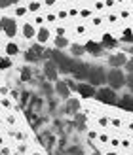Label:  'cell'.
Returning a JSON list of instances; mask_svg holds the SVG:
<instances>
[{"label":"cell","mask_w":133,"mask_h":155,"mask_svg":"<svg viewBox=\"0 0 133 155\" xmlns=\"http://www.w3.org/2000/svg\"><path fill=\"white\" fill-rule=\"evenodd\" d=\"M126 70H128L129 74H133V57L128 59V63H126Z\"/></svg>","instance_id":"d4e9b609"},{"label":"cell","mask_w":133,"mask_h":155,"mask_svg":"<svg viewBox=\"0 0 133 155\" xmlns=\"http://www.w3.org/2000/svg\"><path fill=\"white\" fill-rule=\"evenodd\" d=\"M101 23H103V21H101V17H95V19H93V25H95V27H99Z\"/></svg>","instance_id":"74e56055"},{"label":"cell","mask_w":133,"mask_h":155,"mask_svg":"<svg viewBox=\"0 0 133 155\" xmlns=\"http://www.w3.org/2000/svg\"><path fill=\"white\" fill-rule=\"evenodd\" d=\"M44 21H46V19L42 17V15H36V17H34V25H42Z\"/></svg>","instance_id":"f1b7e54d"},{"label":"cell","mask_w":133,"mask_h":155,"mask_svg":"<svg viewBox=\"0 0 133 155\" xmlns=\"http://www.w3.org/2000/svg\"><path fill=\"white\" fill-rule=\"evenodd\" d=\"M0 104H2L4 108H10L12 104H10V100H8V98H2V102H0Z\"/></svg>","instance_id":"d590c367"},{"label":"cell","mask_w":133,"mask_h":155,"mask_svg":"<svg viewBox=\"0 0 133 155\" xmlns=\"http://www.w3.org/2000/svg\"><path fill=\"white\" fill-rule=\"evenodd\" d=\"M80 108V102L78 100H68V112H76Z\"/></svg>","instance_id":"cb8c5ba5"},{"label":"cell","mask_w":133,"mask_h":155,"mask_svg":"<svg viewBox=\"0 0 133 155\" xmlns=\"http://www.w3.org/2000/svg\"><path fill=\"white\" fill-rule=\"evenodd\" d=\"M126 85L131 89V93H133V74H129L128 78H126Z\"/></svg>","instance_id":"484cf974"},{"label":"cell","mask_w":133,"mask_h":155,"mask_svg":"<svg viewBox=\"0 0 133 155\" xmlns=\"http://www.w3.org/2000/svg\"><path fill=\"white\" fill-rule=\"evenodd\" d=\"M99 140L103 142V144H107V142H110V140H108V136H107V134H101V136H99Z\"/></svg>","instance_id":"e575fe53"},{"label":"cell","mask_w":133,"mask_h":155,"mask_svg":"<svg viewBox=\"0 0 133 155\" xmlns=\"http://www.w3.org/2000/svg\"><path fill=\"white\" fill-rule=\"evenodd\" d=\"M70 53H72V57H82L86 53V48L84 45H78V44H72L70 45Z\"/></svg>","instance_id":"ac0fdd59"},{"label":"cell","mask_w":133,"mask_h":155,"mask_svg":"<svg viewBox=\"0 0 133 155\" xmlns=\"http://www.w3.org/2000/svg\"><path fill=\"white\" fill-rule=\"evenodd\" d=\"M55 19H57V15H53V13H48V15H46V21H48V23H53Z\"/></svg>","instance_id":"83f0119b"},{"label":"cell","mask_w":133,"mask_h":155,"mask_svg":"<svg viewBox=\"0 0 133 155\" xmlns=\"http://www.w3.org/2000/svg\"><path fill=\"white\" fill-rule=\"evenodd\" d=\"M2 32L8 36V38H15L17 36V21L13 17H2Z\"/></svg>","instance_id":"277c9868"},{"label":"cell","mask_w":133,"mask_h":155,"mask_svg":"<svg viewBox=\"0 0 133 155\" xmlns=\"http://www.w3.org/2000/svg\"><path fill=\"white\" fill-rule=\"evenodd\" d=\"M65 17H68V12H65V10H61V12L57 13V19H65Z\"/></svg>","instance_id":"f546056e"},{"label":"cell","mask_w":133,"mask_h":155,"mask_svg":"<svg viewBox=\"0 0 133 155\" xmlns=\"http://www.w3.org/2000/svg\"><path fill=\"white\" fill-rule=\"evenodd\" d=\"M89 64H86V63H80V61H74V64H72V70H70V74H72L76 80H88V76H89Z\"/></svg>","instance_id":"3957f363"},{"label":"cell","mask_w":133,"mask_h":155,"mask_svg":"<svg viewBox=\"0 0 133 155\" xmlns=\"http://www.w3.org/2000/svg\"><path fill=\"white\" fill-rule=\"evenodd\" d=\"M95 97H97L99 102H103V104H116L118 102V100H116V93L108 87H101Z\"/></svg>","instance_id":"5b68a950"},{"label":"cell","mask_w":133,"mask_h":155,"mask_svg":"<svg viewBox=\"0 0 133 155\" xmlns=\"http://www.w3.org/2000/svg\"><path fill=\"white\" fill-rule=\"evenodd\" d=\"M12 68V57H0V70Z\"/></svg>","instance_id":"d6986e66"},{"label":"cell","mask_w":133,"mask_h":155,"mask_svg":"<svg viewBox=\"0 0 133 155\" xmlns=\"http://www.w3.org/2000/svg\"><path fill=\"white\" fill-rule=\"evenodd\" d=\"M0 133H2V129H0Z\"/></svg>","instance_id":"bcb514c9"},{"label":"cell","mask_w":133,"mask_h":155,"mask_svg":"<svg viewBox=\"0 0 133 155\" xmlns=\"http://www.w3.org/2000/svg\"><path fill=\"white\" fill-rule=\"evenodd\" d=\"M76 93H78L82 98H91V97L97 95V91H95V87H93L91 83H78Z\"/></svg>","instance_id":"52a82bcc"},{"label":"cell","mask_w":133,"mask_h":155,"mask_svg":"<svg viewBox=\"0 0 133 155\" xmlns=\"http://www.w3.org/2000/svg\"><path fill=\"white\" fill-rule=\"evenodd\" d=\"M27 8H29L30 13H38V12H40V8H42V4H40V2H30Z\"/></svg>","instance_id":"ffe728a7"},{"label":"cell","mask_w":133,"mask_h":155,"mask_svg":"<svg viewBox=\"0 0 133 155\" xmlns=\"http://www.w3.org/2000/svg\"><path fill=\"white\" fill-rule=\"evenodd\" d=\"M89 15H91L89 10H80V17H89Z\"/></svg>","instance_id":"1f68e13d"},{"label":"cell","mask_w":133,"mask_h":155,"mask_svg":"<svg viewBox=\"0 0 133 155\" xmlns=\"http://www.w3.org/2000/svg\"><path fill=\"white\" fill-rule=\"evenodd\" d=\"M0 95L6 97V95H8V87H0Z\"/></svg>","instance_id":"f35d334b"},{"label":"cell","mask_w":133,"mask_h":155,"mask_svg":"<svg viewBox=\"0 0 133 155\" xmlns=\"http://www.w3.org/2000/svg\"><path fill=\"white\" fill-rule=\"evenodd\" d=\"M78 13H80V12H78L76 8H72V10H68V15H70V17H76Z\"/></svg>","instance_id":"d6a6232c"},{"label":"cell","mask_w":133,"mask_h":155,"mask_svg":"<svg viewBox=\"0 0 133 155\" xmlns=\"http://www.w3.org/2000/svg\"><path fill=\"white\" fill-rule=\"evenodd\" d=\"M55 93L59 97H63V98H68V95H70V87H68V83L67 81H55Z\"/></svg>","instance_id":"4fadbf2b"},{"label":"cell","mask_w":133,"mask_h":155,"mask_svg":"<svg viewBox=\"0 0 133 155\" xmlns=\"http://www.w3.org/2000/svg\"><path fill=\"white\" fill-rule=\"evenodd\" d=\"M27 12H29V8H23V6L15 8V17H25V15H27Z\"/></svg>","instance_id":"44dd1931"},{"label":"cell","mask_w":133,"mask_h":155,"mask_svg":"<svg viewBox=\"0 0 133 155\" xmlns=\"http://www.w3.org/2000/svg\"><path fill=\"white\" fill-rule=\"evenodd\" d=\"M95 10H103V2H97L95 4Z\"/></svg>","instance_id":"60d3db41"},{"label":"cell","mask_w":133,"mask_h":155,"mask_svg":"<svg viewBox=\"0 0 133 155\" xmlns=\"http://www.w3.org/2000/svg\"><path fill=\"white\" fill-rule=\"evenodd\" d=\"M4 51H6V57H15L19 53V45L17 42H8L4 45Z\"/></svg>","instance_id":"9a60e30c"},{"label":"cell","mask_w":133,"mask_h":155,"mask_svg":"<svg viewBox=\"0 0 133 155\" xmlns=\"http://www.w3.org/2000/svg\"><path fill=\"white\" fill-rule=\"evenodd\" d=\"M44 55V49H42V45L38 44V45H33L27 53H25V59H27V63H38V61L42 59Z\"/></svg>","instance_id":"8992f818"},{"label":"cell","mask_w":133,"mask_h":155,"mask_svg":"<svg viewBox=\"0 0 133 155\" xmlns=\"http://www.w3.org/2000/svg\"><path fill=\"white\" fill-rule=\"evenodd\" d=\"M50 38H51V32H50V28L48 27H40L38 28V32H36V42L44 45V44H48L50 42Z\"/></svg>","instance_id":"7c38bea8"},{"label":"cell","mask_w":133,"mask_h":155,"mask_svg":"<svg viewBox=\"0 0 133 155\" xmlns=\"http://www.w3.org/2000/svg\"><path fill=\"white\" fill-rule=\"evenodd\" d=\"M55 2H57V0H44V4H46V6H53Z\"/></svg>","instance_id":"ab89813d"},{"label":"cell","mask_w":133,"mask_h":155,"mask_svg":"<svg viewBox=\"0 0 133 155\" xmlns=\"http://www.w3.org/2000/svg\"><path fill=\"white\" fill-rule=\"evenodd\" d=\"M0 48H2V44H0Z\"/></svg>","instance_id":"7dc6e473"},{"label":"cell","mask_w":133,"mask_h":155,"mask_svg":"<svg viewBox=\"0 0 133 155\" xmlns=\"http://www.w3.org/2000/svg\"><path fill=\"white\" fill-rule=\"evenodd\" d=\"M126 63H128V59H126V55H124V53H114V55L108 57V64H110L112 68L126 66Z\"/></svg>","instance_id":"8fae6325"},{"label":"cell","mask_w":133,"mask_h":155,"mask_svg":"<svg viewBox=\"0 0 133 155\" xmlns=\"http://www.w3.org/2000/svg\"><path fill=\"white\" fill-rule=\"evenodd\" d=\"M101 45H103V49H112L118 45V42H116V38L112 34H103V38H101Z\"/></svg>","instance_id":"5bb4252c"},{"label":"cell","mask_w":133,"mask_h":155,"mask_svg":"<svg viewBox=\"0 0 133 155\" xmlns=\"http://www.w3.org/2000/svg\"><path fill=\"white\" fill-rule=\"evenodd\" d=\"M30 78H33L30 70H29V68H23V70H21V80H23V81H29Z\"/></svg>","instance_id":"603a6c76"},{"label":"cell","mask_w":133,"mask_h":155,"mask_svg":"<svg viewBox=\"0 0 133 155\" xmlns=\"http://www.w3.org/2000/svg\"><path fill=\"white\" fill-rule=\"evenodd\" d=\"M108 123H110V119H108V117H99V125L101 127H107Z\"/></svg>","instance_id":"4316f807"},{"label":"cell","mask_w":133,"mask_h":155,"mask_svg":"<svg viewBox=\"0 0 133 155\" xmlns=\"http://www.w3.org/2000/svg\"><path fill=\"white\" fill-rule=\"evenodd\" d=\"M36 32L38 30L34 28V23H23L21 25V34L25 40H33V38H36Z\"/></svg>","instance_id":"30bf717a"},{"label":"cell","mask_w":133,"mask_h":155,"mask_svg":"<svg viewBox=\"0 0 133 155\" xmlns=\"http://www.w3.org/2000/svg\"><path fill=\"white\" fill-rule=\"evenodd\" d=\"M107 155H116V153H112V151H110V153H107Z\"/></svg>","instance_id":"ee69618b"},{"label":"cell","mask_w":133,"mask_h":155,"mask_svg":"<svg viewBox=\"0 0 133 155\" xmlns=\"http://www.w3.org/2000/svg\"><path fill=\"white\" fill-rule=\"evenodd\" d=\"M88 80H89V83L93 85V87L103 85V83H107V72L103 70V66H91Z\"/></svg>","instance_id":"7a4b0ae2"},{"label":"cell","mask_w":133,"mask_h":155,"mask_svg":"<svg viewBox=\"0 0 133 155\" xmlns=\"http://www.w3.org/2000/svg\"><path fill=\"white\" fill-rule=\"evenodd\" d=\"M55 34L57 36H65V27H57L55 28Z\"/></svg>","instance_id":"4dcf8cb0"},{"label":"cell","mask_w":133,"mask_h":155,"mask_svg":"<svg viewBox=\"0 0 133 155\" xmlns=\"http://www.w3.org/2000/svg\"><path fill=\"white\" fill-rule=\"evenodd\" d=\"M84 32H86V27H84V25L76 27V34H84Z\"/></svg>","instance_id":"836d02e7"},{"label":"cell","mask_w":133,"mask_h":155,"mask_svg":"<svg viewBox=\"0 0 133 155\" xmlns=\"http://www.w3.org/2000/svg\"><path fill=\"white\" fill-rule=\"evenodd\" d=\"M0 32H2V21H0Z\"/></svg>","instance_id":"b9f144b4"},{"label":"cell","mask_w":133,"mask_h":155,"mask_svg":"<svg viewBox=\"0 0 133 155\" xmlns=\"http://www.w3.org/2000/svg\"><path fill=\"white\" fill-rule=\"evenodd\" d=\"M122 40H124V42H133V32H131L129 28H126V30H124V34H122Z\"/></svg>","instance_id":"7402d4cb"},{"label":"cell","mask_w":133,"mask_h":155,"mask_svg":"<svg viewBox=\"0 0 133 155\" xmlns=\"http://www.w3.org/2000/svg\"><path fill=\"white\" fill-rule=\"evenodd\" d=\"M129 129H131V130H133V123H129Z\"/></svg>","instance_id":"7bdbcfd3"},{"label":"cell","mask_w":133,"mask_h":155,"mask_svg":"<svg viewBox=\"0 0 133 155\" xmlns=\"http://www.w3.org/2000/svg\"><path fill=\"white\" fill-rule=\"evenodd\" d=\"M107 83L108 87H110L112 91L124 87V83H126V76H124V72L120 70V68H112L110 72H107Z\"/></svg>","instance_id":"6da1fadb"},{"label":"cell","mask_w":133,"mask_h":155,"mask_svg":"<svg viewBox=\"0 0 133 155\" xmlns=\"http://www.w3.org/2000/svg\"><path fill=\"white\" fill-rule=\"evenodd\" d=\"M84 48H86V53H89V55H93V57H99L101 53H103V45H101L99 42H93V40H88Z\"/></svg>","instance_id":"9c48e42d"},{"label":"cell","mask_w":133,"mask_h":155,"mask_svg":"<svg viewBox=\"0 0 133 155\" xmlns=\"http://www.w3.org/2000/svg\"><path fill=\"white\" fill-rule=\"evenodd\" d=\"M53 45H55V49H65V48H70V44L65 36H55L53 38Z\"/></svg>","instance_id":"e0dca14e"},{"label":"cell","mask_w":133,"mask_h":155,"mask_svg":"<svg viewBox=\"0 0 133 155\" xmlns=\"http://www.w3.org/2000/svg\"><path fill=\"white\" fill-rule=\"evenodd\" d=\"M129 51H131V53H133V48H131V49H129Z\"/></svg>","instance_id":"f6af8a7d"},{"label":"cell","mask_w":133,"mask_h":155,"mask_svg":"<svg viewBox=\"0 0 133 155\" xmlns=\"http://www.w3.org/2000/svg\"><path fill=\"white\" fill-rule=\"evenodd\" d=\"M110 123H112L114 127H120V125H122V121H120V119H110Z\"/></svg>","instance_id":"8d00e7d4"},{"label":"cell","mask_w":133,"mask_h":155,"mask_svg":"<svg viewBox=\"0 0 133 155\" xmlns=\"http://www.w3.org/2000/svg\"><path fill=\"white\" fill-rule=\"evenodd\" d=\"M44 74H46V78H48V80H51V81H57V76H59V68H57V64L53 63L51 59H50L48 63L44 64Z\"/></svg>","instance_id":"ba28073f"},{"label":"cell","mask_w":133,"mask_h":155,"mask_svg":"<svg viewBox=\"0 0 133 155\" xmlns=\"http://www.w3.org/2000/svg\"><path fill=\"white\" fill-rule=\"evenodd\" d=\"M116 104H118L120 108H124V110H131V112H133V97H129V95L122 97Z\"/></svg>","instance_id":"2e32d148"}]
</instances>
